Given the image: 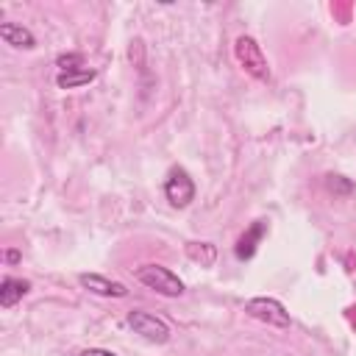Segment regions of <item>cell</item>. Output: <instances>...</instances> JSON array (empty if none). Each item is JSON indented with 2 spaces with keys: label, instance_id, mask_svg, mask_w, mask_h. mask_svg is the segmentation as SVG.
Masks as SVG:
<instances>
[{
  "label": "cell",
  "instance_id": "12",
  "mask_svg": "<svg viewBox=\"0 0 356 356\" xmlns=\"http://www.w3.org/2000/svg\"><path fill=\"white\" fill-rule=\"evenodd\" d=\"M56 64H58V70H61V72L86 70V67H83V56H81V53H64V56H58V58H56Z\"/></svg>",
  "mask_w": 356,
  "mask_h": 356
},
{
  "label": "cell",
  "instance_id": "6",
  "mask_svg": "<svg viewBox=\"0 0 356 356\" xmlns=\"http://www.w3.org/2000/svg\"><path fill=\"white\" fill-rule=\"evenodd\" d=\"M78 284H81L83 289L95 292V295H103V298H125V295H128L125 284L108 281V278H103V275H97V273H81V275H78Z\"/></svg>",
  "mask_w": 356,
  "mask_h": 356
},
{
  "label": "cell",
  "instance_id": "11",
  "mask_svg": "<svg viewBox=\"0 0 356 356\" xmlns=\"http://www.w3.org/2000/svg\"><path fill=\"white\" fill-rule=\"evenodd\" d=\"M89 81H95V70H75V72H58L56 75V83L58 89H78V86H86Z\"/></svg>",
  "mask_w": 356,
  "mask_h": 356
},
{
  "label": "cell",
  "instance_id": "8",
  "mask_svg": "<svg viewBox=\"0 0 356 356\" xmlns=\"http://www.w3.org/2000/svg\"><path fill=\"white\" fill-rule=\"evenodd\" d=\"M0 39L6 44H11V47H22V50H31L36 44L33 33L28 28L17 25V22H0Z\"/></svg>",
  "mask_w": 356,
  "mask_h": 356
},
{
  "label": "cell",
  "instance_id": "13",
  "mask_svg": "<svg viewBox=\"0 0 356 356\" xmlns=\"http://www.w3.org/2000/svg\"><path fill=\"white\" fill-rule=\"evenodd\" d=\"M328 189L334 192V195H350L353 192V184L348 181V178H342V175H328Z\"/></svg>",
  "mask_w": 356,
  "mask_h": 356
},
{
  "label": "cell",
  "instance_id": "15",
  "mask_svg": "<svg viewBox=\"0 0 356 356\" xmlns=\"http://www.w3.org/2000/svg\"><path fill=\"white\" fill-rule=\"evenodd\" d=\"M6 261L17 264V261H19V253H17V250H6Z\"/></svg>",
  "mask_w": 356,
  "mask_h": 356
},
{
  "label": "cell",
  "instance_id": "5",
  "mask_svg": "<svg viewBox=\"0 0 356 356\" xmlns=\"http://www.w3.org/2000/svg\"><path fill=\"white\" fill-rule=\"evenodd\" d=\"M164 195H167L170 206H175V209H186V206L195 200V184H192L189 172L181 170V167L170 170L167 181H164Z\"/></svg>",
  "mask_w": 356,
  "mask_h": 356
},
{
  "label": "cell",
  "instance_id": "2",
  "mask_svg": "<svg viewBox=\"0 0 356 356\" xmlns=\"http://www.w3.org/2000/svg\"><path fill=\"white\" fill-rule=\"evenodd\" d=\"M234 56L236 61L245 67L248 75L259 78V81H267L270 78V67H267V58L261 53V44L253 39V36H239L234 42Z\"/></svg>",
  "mask_w": 356,
  "mask_h": 356
},
{
  "label": "cell",
  "instance_id": "10",
  "mask_svg": "<svg viewBox=\"0 0 356 356\" xmlns=\"http://www.w3.org/2000/svg\"><path fill=\"white\" fill-rule=\"evenodd\" d=\"M186 256L200 267H211L217 261V248L211 242H186Z\"/></svg>",
  "mask_w": 356,
  "mask_h": 356
},
{
  "label": "cell",
  "instance_id": "3",
  "mask_svg": "<svg viewBox=\"0 0 356 356\" xmlns=\"http://www.w3.org/2000/svg\"><path fill=\"white\" fill-rule=\"evenodd\" d=\"M128 325L134 328V334L145 337L147 342L164 345V342L170 339V325H167V323H164L161 317L150 314V312H139V309L128 312Z\"/></svg>",
  "mask_w": 356,
  "mask_h": 356
},
{
  "label": "cell",
  "instance_id": "9",
  "mask_svg": "<svg viewBox=\"0 0 356 356\" xmlns=\"http://www.w3.org/2000/svg\"><path fill=\"white\" fill-rule=\"evenodd\" d=\"M28 289H31V284L22 278H3L0 281V306L11 309L17 300H22V295H28Z\"/></svg>",
  "mask_w": 356,
  "mask_h": 356
},
{
  "label": "cell",
  "instance_id": "1",
  "mask_svg": "<svg viewBox=\"0 0 356 356\" xmlns=\"http://www.w3.org/2000/svg\"><path fill=\"white\" fill-rule=\"evenodd\" d=\"M136 281L145 284L147 289L164 295V298H178V295H184V281H181L172 270H167V267H161V264H142V267H136Z\"/></svg>",
  "mask_w": 356,
  "mask_h": 356
},
{
  "label": "cell",
  "instance_id": "4",
  "mask_svg": "<svg viewBox=\"0 0 356 356\" xmlns=\"http://www.w3.org/2000/svg\"><path fill=\"white\" fill-rule=\"evenodd\" d=\"M245 312L273 328H289V312L275 300V298H250Z\"/></svg>",
  "mask_w": 356,
  "mask_h": 356
},
{
  "label": "cell",
  "instance_id": "7",
  "mask_svg": "<svg viewBox=\"0 0 356 356\" xmlns=\"http://www.w3.org/2000/svg\"><path fill=\"white\" fill-rule=\"evenodd\" d=\"M264 231H267V222L264 220H256L242 236H239V242H236V248H234V253H236V259H250L253 253H256V248H259V242H261V236H264Z\"/></svg>",
  "mask_w": 356,
  "mask_h": 356
},
{
  "label": "cell",
  "instance_id": "14",
  "mask_svg": "<svg viewBox=\"0 0 356 356\" xmlns=\"http://www.w3.org/2000/svg\"><path fill=\"white\" fill-rule=\"evenodd\" d=\"M81 356H117V353H111V350H106V348H86Z\"/></svg>",
  "mask_w": 356,
  "mask_h": 356
}]
</instances>
